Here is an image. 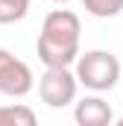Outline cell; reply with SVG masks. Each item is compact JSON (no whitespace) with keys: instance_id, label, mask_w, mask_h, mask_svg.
I'll return each instance as SVG.
<instances>
[{"instance_id":"cell-10","label":"cell","mask_w":123,"mask_h":126,"mask_svg":"<svg viewBox=\"0 0 123 126\" xmlns=\"http://www.w3.org/2000/svg\"><path fill=\"white\" fill-rule=\"evenodd\" d=\"M117 126H123V117H120V120H117Z\"/></svg>"},{"instance_id":"cell-9","label":"cell","mask_w":123,"mask_h":126,"mask_svg":"<svg viewBox=\"0 0 123 126\" xmlns=\"http://www.w3.org/2000/svg\"><path fill=\"white\" fill-rule=\"evenodd\" d=\"M53 3H70V0H53Z\"/></svg>"},{"instance_id":"cell-2","label":"cell","mask_w":123,"mask_h":126,"mask_svg":"<svg viewBox=\"0 0 123 126\" xmlns=\"http://www.w3.org/2000/svg\"><path fill=\"white\" fill-rule=\"evenodd\" d=\"M76 79L91 91H111L120 82V59L111 50H88L76 59Z\"/></svg>"},{"instance_id":"cell-1","label":"cell","mask_w":123,"mask_h":126,"mask_svg":"<svg viewBox=\"0 0 123 126\" xmlns=\"http://www.w3.org/2000/svg\"><path fill=\"white\" fill-rule=\"evenodd\" d=\"M79 15L70 9H53L44 24H41V35H38V59L44 67H70L79 59Z\"/></svg>"},{"instance_id":"cell-4","label":"cell","mask_w":123,"mask_h":126,"mask_svg":"<svg viewBox=\"0 0 123 126\" xmlns=\"http://www.w3.org/2000/svg\"><path fill=\"white\" fill-rule=\"evenodd\" d=\"M35 85L32 70L27 62H21L15 53L0 47V94L6 97H27Z\"/></svg>"},{"instance_id":"cell-5","label":"cell","mask_w":123,"mask_h":126,"mask_svg":"<svg viewBox=\"0 0 123 126\" xmlns=\"http://www.w3.org/2000/svg\"><path fill=\"white\" fill-rule=\"evenodd\" d=\"M73 120L79 126H108L114 120V111H111V106L100 97V91L91 97H82L79 103H76V109H73Z\"/></svg>"},{"instance_id":"cell-8","label":"cell","mask_w":123,"mask_h":126,"mask_svg":"<svg viewBox=\"0 0 123 126\" xmlns=\"http://www.w3.org/2000/svg\"><path fill=\"white\" fill-rule=\"evenodd\" d=\"M82 6L94 18H117L123 12V0H82Z\"/></svg>"},{"instance_id":"cell-7","label":"cell","mask_w":123,"mask_h":126,"mask_svg":"<svg viewBox=\"0 0 123 126\" xmlns=\"http://www.w3.org/2000/svg\"><path fill=\"white\" fill-rule=\"evenodd\" d=\"M32 0H0V24H18L27 18Z\"/></svg>"},{"instance_id":"cell-6","label":"cell","mask_w":123,"mask_h":126,"mask_svg":"<svg viewBox=\"0 0 123 126\" xmlns=\"http://www.w3.org/2000/svg\"><path fill=\"white\" fill-rule=\"evenodd\" d=\"M38 114L30 106L15 103V106H0V126H35Z\"/></svg>"},{"instance_id":"cell-3","label":"cell","mask_w":123,"mask_h":126,"mask_svg":"<svg viewBox=\"0 0 123 126\" xmlns=\"http://www.w3.org/2000/svg\"><path fill=\"white\" fill-rule=\"evenodd\" d=\"M76 70L70 73V67H47L38 79V97L41 103H47L50 109H64L76 100Z\"/></svg>"}]
</instances>
